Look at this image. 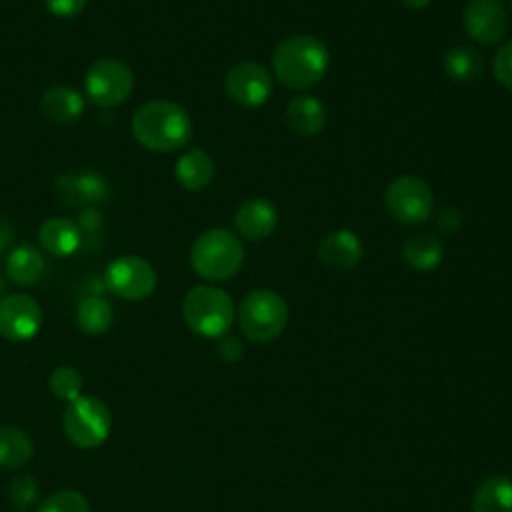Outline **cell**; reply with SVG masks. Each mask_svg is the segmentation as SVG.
<instances>
[{
  "instance_id": "29",
  "label": "cell",
  "mask_w": 512,
  "mask_h": 512,
  "mask_svg": "<svg viewBox=\"0 0 512 512\" xmlns=\"http://www.w3.org/2000/svg\"><path fill=\"white\" fill-rule=\"evenodd\" d=\"M494 78L508 90H512V40L498 48L492 60Z\"/></svg>"
},
{
  "instance_id": "18",
  "label": "cell",
  "mask_w": 512,
  "mask_h": 512,
  "mask_svg": "<svg viewBox=\"0 0 512 512\" xmlns=\"http://www.w3.org/2000/svg\"><path fill=\"white\" fill-rule=\"evenodd\" d=\"M40 110L54 124H72L84 112V98L72 86H52L42 94Z\"/></svg>"
},
{
  "instance_id": "1",
  "label": "cell",
  "mask_w": 512,
  "mask_h": 512,
  "mask_svg": "<svg viewBox=\"0 0 512 512\" xmlns=\"http://www.w3.org/2000/svg\"><path fill=\"white\" fill-rule=\"evenodd\" d=\"M134 138L152 152H174L192 136L190 114L172 100H150L136 108L130 122Z\"/></svg>"
},
{
  "instance_id": "21",
  "label": "cell",
  "mask_w": 512,
  "mask_h": 512,
  "mask_svg": "<svg viewBox=\"0 0 512 512\" xmlns=\"http://www.w3.org/2000/svg\"><path fill=\"white\" fill-rule=\"evenodd\" d=\"M472 512H512V478L504 474L484 478L472 496Z\"/></svg>"
},
{
  "instance_id": "3",
  "label": "cell",
  "mask_w": 512,
  "mask_h": 512,
  "mask_svg": "<svg viewBox=\"0 0 512 512\" xmlns=\"http://www.w3.org/2000/svg\"><path fill=\"white\" fill-rule=\"evenodd\" d=\"M244 262V246L228 228L204 230L190 248V264L194 272L206 280H228Z\"/></svg>"
},
{
  "instance_id": "6",
  "label": "cell",
  "mask_w": 512,
  "mask_h": 512,
  "mask_svg": "<svg viewBox=\"0 0 512 512\" xmlns=\"http://www.w3.org/2000/svg\"><path fill=\"white\" fill-rule=\"evenodd\" d=\"M62 428L74 446L96 448L108 438L112 414L102 400L80 394L68 402L62 414Z\"/></svg>"
},
{
  "instance_id": "11",
  "label": "cell",
  "mask_w": 512,
  "mask_h": 512,
  "mask_svg": "<svg viewBox=\"0 0 512 512\" xmlns=\"http://www.w3.org/2000/svg\"><path fill=\"white\" fill-rule=\"evenodd\" d=\"M42 310L28 294H8L0 298V336L10 342H26L38 334Z\"/></svg>"
},
{
  "instance_id": "12",
  "label": "cell",
  "mask_w": 512,
  "mask_h": 512,
  "mask_svg": "<svg viewBox=\"0 0 512 512\" xmlns=\"http://www.w3.org/2000/svg\"><path fill=\"white\" fill-rule=\"evenodd\" d=\"M466 34L480 44H496L508 32V12L500 0H470L462 14Z\"/></svg>"
},
{
  "instance_id": "22",
  "label": "cell",
  "mask_w": 512,
  "mask_h": 512,
  "mask_svg": "<svg viewBox=\"0 0 512 512\" xmlns=\"http://www.w3.org/2000/svg\"><path fill=\"white\" fill-rule=\"evenodd\" d=\"M46 270V262H44V256L34 248V246H28V244H22L18 248H14L10 254H8V260H6V274L12 282L20 284V286H32L36 284L42 274Z\"/></svg>"
},
{
  "instance_id": "2",
  "label": "cell",
  "mask_w": 512,
  "mask_h": 512,
  "mask_svg": "<svg viewBox=\"0 0 512 512\" xmlns=\"http://www.w3.org/2000/svg\"><path fill=\"white\" fill-rule=\"evenodd\" d=\"M330 64V52L322 40L308 34L282 38L272 52V68L280 84L304 90L318 84Z\"/></svg>"
},
{
  "instance_id": "17",
  "label": "cell",
  "mask_w": 512,
  "mask_h": 512,
  "mask_svg": "<svg viewBox=\"0 0 512 512\" xmlns=\"http://www.w3.org/2000/svg\"><path fill=\"white\" fill-rule=\"evenodd\" d=\"M214 160L202 148H190L176 160L174 174L182 188L190 192L204 190L214 178Z\"/></svg>"
},
{
  "instance_id": "9",
  "label": "cell",
  "mask_w": 512,
  "mask_h": 512,
  "mask_svg": "<svg viewBox=\"0 0 512 512\" xmlns=\"http://www.w3.org/2000/svg\"><path fill=\"white\" fill-rule=\"evenodd\" d=\"M156 272L140 256L114 258L104 272L106 288L124 300H144L156 290Z\"/></svg>"
},
{
  "instance_id": "32",
  "label": "cell",
  "mask_w": 512,
  "mask_h": 512,
  "mask_svg": "<svg viewBox=\"0 0 512 512\" xmlns=\"http://www.w3.org/2000/svg\"><path fill=\"white\" fill-rule=\"evenodd\" d=\"M78 226H80V230L96 232L102 226V214L96 208H84L78 216Z\"/></svg>"
},
{
  "instance_id": "35",
  "label": "cell",
  "mask_w": 512,
  "mask_h": 512,
  "mask_svg": "<svg viewBox=\"0 0 512 512\" xmlns=\"http://www.w3.org/2000/svg\"><path fill=\"white\" fill-rule=\"evenodd\" d=\"M4 288H6V282H4V276H2V272H0V294L4 292Z\"/></svg>"
},
{
  "instance_id": "5",
  "label": "cell",
  "mask_w": 512,
  "mask_h": 512,
  "mask_svg": "<svg viewBox=\"0 0 512 512\" xmlns=\"http://www.w3.org/2000/svg\"><path fill=\"white\" fill-rule=\"evenodd\" d=\"M238 324L248 340L272 342L288 324V304L274 290H252L240 302Z\"/></svg>"
},
{
  "instance_id": "19",
  "label": "cell",
  "mask_w": 512,
  "mask_h": 512,
  "mask_svg": "<svg viewBox=\"0 0 512 512\" xmlns=\"http://www.w3.org/2000/svg\"><path fill=\"white\" fill-rule=\"evenodd\" d=\"M58 188H64L62 196H66L70 204H82L84 208H94L108 196V184L98 172H80L72 178L64 176Z\"/></svg>"
},
{
  "instance_id": "8",
  "label": "cell",
  "mask_w": 512,
  "mask_h": 512,
  "mask_svg": "<svg viewBox=\"0 0 512 512\" xmlns=\"http://www.w3.org/2000/svg\"><path fill=\"white\" fill-rule=\"evenodd\" d=\"M86 92L92 102L104 108L120 106L134 88V76L128 64L116 58H102L94 62L84 78Z\"/></svg>"
},
{
  "instance_id": "27",
  "label": "cell",
  "mask_w": 512,
  "mask_h": 512,
  "mask_svg": "<svg viewBox=\"0 0 512 512\" xmlns=\"http://www.w3.org/2000/svg\"><path fill=\"white\" fill-rule=\"evenodd\" d=\"M36 512H90V504L76 490H58L42 500Z\"/></svg>"
},
{
  "instance_id": "15",
  "label": "cell",
  "mask_w": 512,
  "mask_h": 512,
  "mask_svg": "<svg viewBox=\"0 0 512 512\" xmlns=\"http://www.w3.org/2000/svg\"><path fill=\"white\" fill-rule=\"evenodd\" d=\"M38 240L40 246L56 256V258H64L74 254L80 248L82 242V230L78 226V222L64 218V216H54L48 218L38 232Z\"/></svg>"
},
{
  "instance_id": "25",
  "label": "cell",
  "mask_w": 512,
  "mask_h": 512,
  "mask_svg": "<svg viewBox=\"0 0 512 512\" xmlns=\"http://www.w3.org/2000/svg\"><path fill=\"white\" fill-rule=\"evenodd\" d=\"M114 312L112 306L98 294L84 296L76 306V324L82 332L90 336H100L112 326Z\"/></svg>"
},
{
  "instance_id": "26",
  "label": "cell",
  "mask_w": 512,
  "mask_h": 512,
  "mask_svg": "<svg viewBox=\"0 0 512 512\" xmlns=\"http://www.w3.org/2000/svg\"><path fill=\"white\" fill-rule=\"evenodd\" d=\"M48 386L52 390V394L60 400H74L80 396V390H82V376L76 368L72 366H58L52 370L50 374V380H48Z\"/></svg>"
},
{
  "instance_id": "34",
  "label": "cell",
  "mask_w": 512,
  "mask_h": 512,
  "mask_svg": "<svg viewBox=\"0 0 512 512\" xmlns=\"http://www.w3.org/2000/svg\"><path fill=\"white\" fill-rule=\"evenodd\" d=\"M402 4H404L406 8H410V10H422V8L430 6L432 0H402Z\"/></svg>"
},
{
  "instance_id": "10",
  "label": "cell",
  "mask_w": 512,
  "mask_h": 512,
  "mask_svg": "<svg viewBox=\"0 0 512 512\" xmlns=\"http://www.w3.org/2000/svg\"><path fill=\"white\" fill-rule=\"evenodd\" d=\"M224 90L242 108H258L272 94L270 72L258 62H240L226 72Z\"/></svg>"
},
{
  "instance_id": "24",
  "label": "cell",
  "mask_w": 512,
  "mask_h": 512,
  "mask_svg": "<svg viewBox=\"0 0 512 512\" xmlns=\"http://www.w3.org/2000/svg\"><path fill=\"white\" fill-rule=\"evenodd\" d=\"M34 442L26 430L18 426H0V468L16 470L30 462Z\"/></svg>"
},
{
  "instance_id": "16",
  "label": "cell",
  "mask_w": 512,
  "mask_h": 512,
  "mask_svg": "<svg viewBox=\"0 0 512 512\" xmlns=\"http://www.w3.org/2000/svg\"><path fill=\"white\" fill-rule=\"evenodd\" d=\"M286 122L298 136H304V138L316 136L324 130L326 108L316 96H310V94L296 96L286 106Z\"/></svg>"
},
{
  "instance_id": "23",
  "label": "cell",
  "mask_w": 512,
  "mask_h": 512,
  "mask_svg": "<svg viewBox=\"0 0 512 512\" xmlns=\"http://www.w3.org/2000/svg\"><path fill=\"white\" fill-rule=\"evenodd\" d=\"M444 74L458 84L474 82L484 72V58L472 46H454L442 60Z\"/></svg>"
},
{
  "instance_id": "20",
  "label": "cell",
  "mask_w": 512,
  "mask_h": 512,
  "mask_svg": "<svg viewBox=\"0 0 512 512\" xmlns=\"http://www.w3.org/2000/svg\"><path fill=\"white\" fill-rule=\"evenodd\" d=\"M402 258L410 268L418 272H430L440 266L444 258V248L436 234L416 232L404 242Z\"/></svg>"
},
{
  "instance_id": "31",
  "label": "cell",
  "mask_w": 512,
  "mask_h": 512,
  "mask_svg": "<svg viewBox=\"0 0 512 512\" xmlns=\"http://www.w3.org/2000/svg\"><path fill=\"white\" fill-rule=\"evenodd\" d=\"M44 4L54 16L72 18L84 10L86 0H44Z\"/></svg>"
},
{
  "instance_id": "4",
  "label": "cell",
  "mask_w": 512,
  "mask_h": 512,
  "mask_svg": "<svg viewBox=\"0 0 512 512\" xmlns=\"http://www.w3.org/2000/svg\"><path fill=\"white\" fill-rule=\"evenodd\" d=\"M182 316L194 334L204 338H220L232 326L234 302L224 290L200 284L186 292L182 300Z\"/></svg>"
},
{
  "instance_id": "13",
  "label": "cell",
  "mask_w": 512,
  "mask_h": 512,
  "mask_svg": "<svg viewBox=\"0 0 512 512\" xmlns=\"http://www.w3.org/2000/svg\"><path fill=\"white\" fill-rule=\"evenodd\" d=\"M318 260L336 272L352 270L362 258V240L352 230H332L318 242Z\"/></svg>"
},
{
  "instance_id": "33",
  "label": "cell",
  "mask_w": 512,
  "mask_h": 512,
  "mask_svg": "<svg viewBox=\"0 0 512 512\" xmlns=\"http://www.w3.org/2000/svg\"><path fill=\"white\" fill-rule=\"evenodd\" d=\"M12 242V228L4 218H0V254L10 246Z\"/></svg>"
},
{
  "instance_id": "7",
  "label": "cell",
  "mask_w": 512,
  "mask_h": 512,
  "mask_svg": "<svg viewBox=\"0 0 512 512\" xmlns=\"http://www.w3.org/2000/svg\"><path fill=\"white\" fill-rule=\"evenodd\" d=\"M386 208L402 224H424L434 210V196L428 184L416 176H400L386 188Z\"/></svg>"
},
{
  "instance_id": "28",
  "label": "cell",
  "mask_w": 512,
  "mask_h": 512,
  "mask_svg": "<svg viewBox=\"0 0 512 512\" xmlns=\"http://www.w3.org/2000/svg\"><path fill=\"white\" fill-rule=\"evenodd\" d=\"M36 498H38V484L32 476L24 474L14 478L8 484V500L16 510L26 512L36 502Z\"/></svg>"
},
{
  "instance_id": "30",
  "label": "cell",
  "mask_w": 512,
  "mask_h": 512,
  "mask_svg": "<svg viewBox=\"0 0 512 512\" xmlns=\"http://www.w3.org/2000/svg\"><path fill=\"white\" fill-rule=\"evenodd\" d=\"M216 350L224 362H238L244 356V344L238 336H220Z\"/></svg>"
},
{
  "instance_id": "14",
  "label": "cell",
  "mask_w": 512,
  "mask_h": 512,
  "mask_svg": "<svg viewBox=\"0 0 512 512\" xmlns=\"http://www.w3.org/2000/svg\"><path fill=\"white\" fill-rule=\"evenodd\" d=\"M236 230L252 240L268 238L278 226V210L268 198H248L244 200L234 214Z\"/></svg>"
},
{
  "instance_id": "36",
  "label": "cell",
  "mask_w": 512,
  "mask_h": 512,
  "mask_svg": "<svg viewBox=\"0 0 512 512\" xmlns=\"http://www.w3.org/2000/svg\"><path fill=\"white\" fill-rule=\"evenodd\" d=\"M510 10H512V0H510Z\"/></svg>"
}]
</instances>
